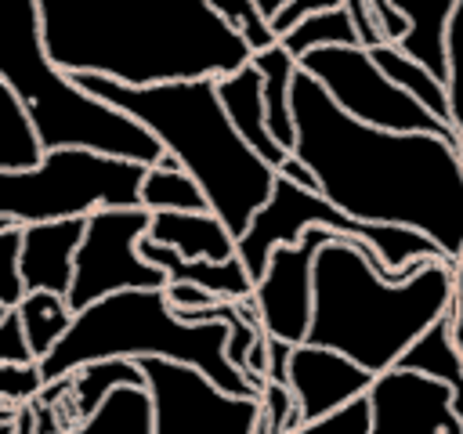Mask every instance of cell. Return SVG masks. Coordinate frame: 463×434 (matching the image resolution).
<instances>
[{
	"mask_svg": "<svg viewBox=\"0 0 463 434\" xmlns=\"http://www.w3.org/2000/svg\"><path fill=\"white\" fill-rule=\"evenodd\" d=\"M297 145L318 192L344 213L373 224L416 228L456 257L463 246V163L456 137L387 130L347 116L304 69L289 90Z\"/></svg>",
	"mask_w": 463,
	"mask_h": 434,
	"instance_id": "cell-1",
	"label": "cell"
},
{
	"mask_svg": "<svg viewBox=\"0 0 463 434\" xmlns=\"http://www.w3.org/2000/svg\"><path fill=\"white\" fill-rule=\"evenodd\" d=\"M47 54L65 72L130 87L224 76L250 43L206 0H36Z\"/></svg>",
	"mask_w": 463,
	"mask_h": 434,
	"instance_id": "cell-2",
	"label": "cell"
},
{
	"mask_svg": "<svg viewBox=\"0 0 463 434\" xmlns=\"http://www.w3.org/2000/svg\"><path fill=\"white\" fill-rule=\"evenodd\" d=\"M452 311V260L434 257L394 278L362 239L333 235L315 253V304L307 344L344 351L369 373L398 365L405 347Z\"/></svg>",
	"mask_w": 463,
	"mask_h": 434,
	"instance_id": "cell-3",
	"label": "cell"
},
{
	"mask_svg": "<svg viewBox=\"0 0 463 434\" xmlns=\"http://www.w3.org/2000/svg\"><path fill=\"white\" fill-rule=\"evenodd\" d=\"M72 80L145 123L156 141L203 184L210 210L235 235L246 231L250 217L271 195L279 170L257 156L228 119L217 98V76L163 80L148 87H130L98 72H72Z\"/></svg>",
	"mask_w": 463,
	"mask_h": 434,
	"instance_id": "cell-4",
	"label": "cell"
},
{
	"mask_svg": "<svg viewBox=\"0 0 463 434\" xmlns=\"http://www.w3.org/2000/svg\"><path fill=\"white\" fill-rule=\"evenodd\" d=\"M98 358H174L195 365L228 394H260V380L228 358V326L221 318H181L163 286L119 289L76 311L69 333L40 358L43 383L72 376L80 365Z\"/></svg>",
	"mask_w": 463,
	"mask_h": 434,
	"instance_id": "cell-5",
	"label": "cell"
},
{
	"mask_svg": "<svg viewBox=\"0 0 463 434\" xmlns=\"http://www.w3.org/2000/svg\"><path fill=\"white\" fill-rule=\"evenodd\" d=\"M0 76L25 105L43 148L87 145L137 163L163 156V145L145 123L83 90L47 54L36 0H0Z\"/></svg>",
	"mask_w": 463,
	"mask_h": 434,
	"instance_id": "cell-6",
	"label": "cell"
},
{
	"mask_svg": "<svg viewBox=\"0 0 463 434\" xmlns=\"http://www.w3.org/2000/svg\"><path fill=\"white\" fill-rule=\"evenodd\" d=\"M145 166L87 145L43 148L36 166L0 170V221L36 224L90 217L105 206H141Z\"/></svg>",
	"mask_w": 463,
	"mask_h": 434,
	"instance_id": "cell-7",
	"label": "cell"
},
{
	"mask_svg": "<svg viewBox=\"0 0 463 434\" xmlns=\"http://www.w3.org/2000/svg\"><path fill=\"white\" fill-rule=\"evenodd\" d=\"M300 69L311 72L329 98L354 119L387 127V130H430L456 137V130L434 116L423 101H416L405 87H398L362 43H329L315 47L300 58Z\"/></svg>",
	"mask_w": 463,
	"mask_h": 434,
	"instance_id": "cell-8",
	"label": "cell"
},
{
	"mask_svg": "<svg viewBox=\"0 0 463 434\" xmlns=\"http://www.w3.org/2000/svg\"><path fill=\"white\" fill-rule=\"evenodd\" d=\"M152 224L145 206H105L87 217L83 239L72 260V286L65 293L72 311L119 293V289H156L166 286L163 268L141 257L137 242Z\"/></svg>",
	"mask_w": 463,
	"mask_h": 434,
	"instance_id": "cell-9",
	"label": "cell"
},
{
	"mask_svg": "<svg viewBox=\"0 0 463 434\" xmlns=\"http://www.w3.org/2000/svg\"><path fill=\"white\" fill-rule=\"evenodd\" d=\"M152 434H257L260 394H228L206 373L174 358H141Z\"/></svg>",
	"mask_w": 463,
	"mask_h": 434,
	"instance_id": "cell-10",
	"label": "cell"
},
{
	"mask_svg": "<svg viewBox=\"0 0 463 434\" xmlns=\"http://www.w3.org/2000/svg\"><path fill=\"white\" fill-rule=\"evenodd\" d=\"M333 228L311 224L304 228L300 242L275 246L264 275L257 278L250 293V307L260 322V329L286 344H304L311 326V304H315V253L333 239Z\"/></svg>",
	"mask_w": 463,
	"mask_h": 434,
	"instance_id": "cell-11",
	"label": "cell"
},
{
	"mask_svg": "<svg viewBox=\"0 0 463 434\" xmlns=\"http://www.w3.org/2000/svg\"><path fill=\"white\" fill-rule=\"evenodd\" d=\"M365 398L373 434H463L449 383L420 369L391 365L376 373Z\"/></svg>",
	"mask_w": 463,
	"mask_h": 434,
	"instance_id": "cell-12",
	"label": "cell"
},
{
	"mask_svg": "<svg viewBox=\"0 0 463 434\" xmlns=\"http://www.w3.org/2000/svg\"><path fill=\"white\" fill-rule=\"evenodd\" d=\"M376 373H369L362 362L347 358L344 351L322 347V344H293L289 351V376L286 387L297 398L300 423H311L318 416H329L333 409L362 398L369 391Z\"/></svg>",
	"mask_w": 463,
	"mask_h": 434,
	"instance_id": "cell-13",
	"label": "cell"
},
{
	"mask_svg": "<svg viewBox=\"0 0 463 434\" xmlns=\"http://www.w3.org/2000/svg\"><path fill=\"white\" fill-rule=\"evenodd\" d=\"M83 228H87V217L22 224L18 275H22L25 293L29 289L69 293V286H72V260H76V246L83 239Z\"/></svg>",
	"mask_w": 463,
	"mask_h": 434,
	"instance_id": "cell-14",
	"label": "cell"
},
{
	"mask_svg": "<svg viewBox=\"0 0 463 434\" xmlns=\"http://www.w3.org/2000/svg\"><path fill=\"white\" fill-rule=\"evenodd\" d=\"M141 257L152 260L156 268H163L166 282H188V286H199L206 293H213L217 300H250L253 293V275L250 268L242 264V257H228V260H206V257H181L174 246H163L148 235H141L137 242Z\"/></svg>",
	"mask_w": 463,
	"mask_h": 434,
	"instance_id": "cell-15",
	"label": "cell"
},
{
	"mask_svg": "<svg viewBox=\"0 0 463 434\" xmlns=\"http://www.w3.org/2000/svg\"><path fill=\"white\" fill-rule=\"evenodd\" d=\"M217 98L228 112V119L235 123V130L250 141V148L257 156H264L275 170L282 166V159L289 156V148H282L268 127V108H264V80L260 69L253 61L217 76Z\"/></svg>",
	"mask_w": 463,
	"mask_h": 434,
	"instance_id": "cell-16",
	"label": "cell"
},
{
	"mask_svg": "<svg viewBox=\"0 0 463 434\" xmlns=\"http://www.w3.org/2000/svg\"><path fill=\"white\" fill-rule=\"evenodd\" d=\"M145 235L174 246L181 257L228 260L239 253V235L213 210H156Z\"/></svg>",
	"mask_w": 463,
	"mask_h": 434,
	"instance_id": "cell-17",
	"label": "cell"
},
{
	"mask_svg": "<svg viewBox=\"0 0 463 434\" xmlns=\"http://www.w3.org/2000/svg\"><path fill=\"white\" fill-rule=\"evenodd\" d=\"M398 365L405 369H420L427 376H438L449 383L452 391V409L463 420V351L452 336V315H441L438 322H430L398 358Z\"/></svg>",
	"mask_w": 463,
	"mask_h": 434,
	"instance_id": "cell-18",
	"label": "cell"
},
{
	"mask_svg": "<svg viewBox=\"0 0 463 434\" xmlns=\"http://www.w3.org/2000/svg\"><path fill=\"white\" fill-rule=\"evenodd\" d=\"M402 14H405V36L398 40V47L423 61L434 76L445 80L449 65H445V33H449V18L456 11V0H391Z\"/></svg>",
	"mask_w": 463,
	"mask_h": 434,
	"instance_id": "cell-19",
	"label": "cell"
},
{
	"mask_svg": "<svg viewBox=\"0 0 463 434\" xmlns=\"http://www.w3.org/2000/svg\"><path fill=\"white\" fill-rule=\"evenodd\" d=\"M250 61L260 69L264 80V108H268V127L275 134V141L282 148L293 152L297 145V123H293V105H289V90H293V76L300 69V61L275 40L260 51L250 54Z\"/></svg>",
	"mask_w": 463,
	"mask_h": 434,
	"instance_id": "cell-20",
	"label": "cell"
},
{
	"mask_svg": "<svg viewBox=\"0 0 463 434\" xmlns=\"http://www.w3.org/2000/svg\"><path fill=\"white\" fill-rule=\"evenodd\" d=\"M116 387H145V369L134 358H98L80 365L69 376V401L76 420L83 423Z\"/></svg>",
	"mask_w": 463,
	"mask_h": 434,
	"instance_id": "cell-21",
	"label": "cell"
},
{
	"mask_svg": "<svg viewBox=\"0 0 463 434\" xmlns=\"http://www.w3.org/2000/svg\"><path fill=\"white\" fill-rule=\"evenodd\" d=\"M141 206L152 213L156 210H210V199H206L203 184L177 163V156L163 148V156L145 166Z\"/></svg>",
	"mask_w": 463,
	"mask_h": 434,
	"instance_id": "cell-22",
	"label": "cell"
},
{
	"mask_svg": "<svg viewBox=\"0 0 463 434\" xmlns=\"http://www.w3.org/2000/svg\"><path fill=\"white\" fill-rule=\"evenodd\" d=\"M61 434H152V401L145 387H116L83 423Z\"/></svg>",
	"mask_w": 463,
	"mask_h": 434,
	"instance_id": "cell-23",
	"label": "cell"
},
{
	"mask_svg": "<svg viewBox=\"0 0 463 434\" xmlns=\"http://www.w3.org/2000/svg\"><path fill=\"white\" fill-rule=\"evenodd\" d=\"M18 318H22V329H25V340L36 354V362L69 333L76 311L69 307L65 293H51V289H29L22 300H18Z\"/></svg>",
	"mask_w": 463,
	"mask_h": 434,
	"instance_id": "cell-24",
	"label": "cell"
},
{
	"mask_svg": "<svg viewBox=\"0 0 463 434\" xmlns=\"http://www.w3.org/2000/svg\"><path fill=\"white\" fill-rule=\"evenodd\" d=\"M369 54L376 58V65H380L398 87H405L416 101H423L434 116H441V119L449 123V94H445V80H441V76H434L423 61L409 58L398 43H376V47H369ZM449 127H452V123H449Z\"/></svg>",
	"mask_w": 463,
	"mask_h": 434,
	"instance_id": "cell-25",
	"label": "cell"
},
{
	"mask_svg": "<svg viewBox=\"0 0 463 434\" xmlns=\"http://www.w3.org/2000/svg\"><path fill=\"white\" fill-rule=\"evenodd\" d=\"M43 159V145L36 137V127L11 90V83L0 76V170H25Z\"/></svg>",
	"mask_w": 463,
	"mask_h": 434,
	"instance_id": "cell-26",
	"label": "cell"
},
{
	"mask_svg": "<svg viewBox=\"0 0 463 434\" xmlns=\"http://www.w3.org/2000/svg\"><path fill=\"white\" fill-rule=\"evenodd\" d=\"M279 43L300 61L307 51L315 47H329V43H358V33H354V22L347 14V7H329V11H315L307 18H300L293 29H286L279 36Z\"/></svg>",
	"mask_w": 463,
	"mask_h": 434,
	"instance_id": "cell-27",
	"label": "cell"
},
{
	"mask_svg": "<svg viewBox=\"0 0 463 434\" xmlns=\"http://www.w3.org/2000/svg\"><path fill=\"white\" fill-rule=\"evenodd\" d=\"M445 94H449V123L456 130V152L463 163V0H456V11L449 18L445 33Z\"/></svg>",
	"mask_w": 463,
	"mask_h": 434,
	"instance_id": "cell-28",
	"label": "cell"
},
{
	"mask_svg": "<svg viewBox=\"0 0 463 434\" xmlns=\"http://www.w3.org/2000/svg\"><path fill=\"white\" fill-rule=\"evenodd\" d=\"M206 4L250 43V51H260V47H268V43L279 40V36L271 33V22L257 11L253 0H206Z\"/></svg>",
	"mask_w": 463,
	"mask_h": 434,
	"instance_id": "cell-29",
	"label": "cell"
},
{
	"mask_svg": "<svg viewBox=\"0 0 463 434\" xmlns=\"http://www.w3.org/2000/svg\"><path fill=\"white\" fill-rule=\"evenodd\" d=\"M293 434H373V416H369V398H354L329 416H318L311 423H300Z\"/></svg>",
	"mask_w": 463,
	"mask_h": 434,
	"instance_id": "cell-30",
	"label": "cell"
},
{
	"mask_svg": "<svg viewBox=\"0 0 463 434\" xmlns=\"http://www.w3.org/2000/svg\"><path fill=\"white\" fill-rule=\"evenodd\" d=\"M43 391L40 362L29 365H0V409H18Z\"/></svg>",
	"mask_w": 463,
	"mask_h": 434,
	"instance_id": "cell-31",
	"label": "cell"
},
{
	"mask_svg": "<svg viewBox=\"0 0 463 434\" xmlns=\"http://www.w3.org/2000/svg\"><path fill=\"white\" fill-rule=\"evenodd\" d=\"M18 246H22V224L0 228V304L18 307L25 297L22 275H18Z\"/></svg>",
	"mask_w": 463,
	"mask_h": 434,
	"instance_id": "cell-32",
	"label": "cell"
},
{
	"mask_svg": "<svg viewBox=\"0 0 463 434\" xmlns=\"http://www.w3.org/2000/svg\"><path fill=\"white\" fill-rule=\"evenodd\" d=\"M36 362L29 340H25V329H22V318L18 311L11 307L4 318H0V365H29Z\"/></svg>",
	"mask_w": 463,
	"mask_h": 434,
	"instance_id": "cell-33",
	"label": "cell"
},
{
	"mask_svg": "<svg viewBox=\"0 0 463 434\" xmlns=\"http://www.w3.org/2000/svg\"><path fill=\"white\" fill-rule=\"evenodd\" d=\"M344 7H347V14H351V22H354V33H358V43H362V47L391 43V40L383 36V25H380L376 11L369 7V0H344Z\"/></svg>",
	"mask_w": 463,
	"mask_h": 434,
	"instance_id": "cell-34",
	"label": "cell"
},
{
	"mask_svg": "<svg viewBox=\"0 0 463 434\" xmlns=\"http://www.w3.org/2000/svg\"><path fill=\"white\" fill-rule=\"evenodd\" d=\"M344 0H289L275 18H271V33L275 36H282L286 29H293L300 18H307V14H315V11H329V7H340Z\"/></svg>",
	"mask_w": 463,
	"mask_h": 434,
	"instance_id": "cell-35",
	"label": "cell"
},
{
	"mask_svg": "<svg viewBox=\"0 0 463 434\" xmlns=\"http://www.w3.org/2000/svg\"><path fill=\"white\" fill-rule=\"evenodd\" d=\"M449 315H452V336L463 351V246L452 257V311Z\"/></svg>",
	"mask_w": 463,
	"mask_h": 434,
	"instance_id": "cell-36",
	"label": "cell"
},
{
	"mask_svg": "<svg viewBox=\"0 0 463 434\" xmlns=\"http://www.w3.org/2000/svg\"><path fill=\"white\" fill-rule=\"evenodd\" d=\"M279 174L282 177H289V181H297V184H304V188H318V181H315V174H311V166L297 156V152H289L286 159H282V166H279Z\"/></svg>",
	"mask_w": 463,
	"mask_h": 434,
	"instance_id": "cell-37",
	"label": "cell"
},
{
	"mask_svg": "<svg viewBox=\"0 0 463 434\" xmlns=\"http://www.w3.org/2000/svg\"><path fill=\"white\" fill-rule=\"evenodd\" d=\"M253 4H257V11H260L268 22H271V18H275V14H279V11H282L289 0H253Z\"/></svg>",
	"mask_w": 463,
	"mask_h": 434,
	"instance_id": "cell-38",
	"label": "cell"
},
{
	"mask_svg": "<svg viewBox=\"0 0 463 434\" xmlns=\"http://www.w3.org/2000/svg\"><path fill=\"white\" fill-rule=\"evenodd\" d=\"M0 434H14V416L11 420H0Z\"/></svg>",
	"mask_w": 463,
	"mask_h": 434,
	"instance_id": "cell-39",
	"label": "cell"
},
{
	"mask_svg": "<svg viewBox=\"0 0 463 434\" xmlns=\"http://www.w3.org/2000/svg\"><path fill=\"white\" fill-rule=\"evenodd\" d=\"M7 311H11V307H7V304H0V318H4V315H7Z\"/></svg>",
	"mask_w": 463,
	"mask_h": 434,
	"instance_id": "cell-40",
	"label": "cell"
}]
</instances>
